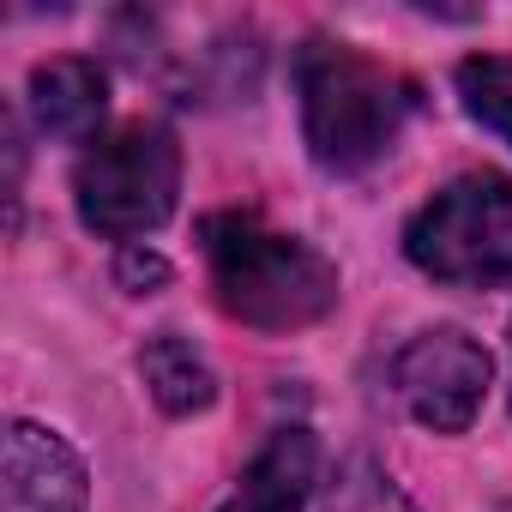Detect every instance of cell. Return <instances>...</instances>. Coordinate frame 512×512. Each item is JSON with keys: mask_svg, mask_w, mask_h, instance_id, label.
<instances>
[{"mask_svg": "<svg viewBox=\"0 0 512 512\" xmlns=\"http://www.w3.org/2000/svg\"><path fill=\"white\" fill-rule=\"evenodd\" d=\"M326 512H416V506H410V494L386 476V464H374V458H350V464L332 476Z\"/></svg>", "mask_w": 512, "mask_h": 512, "instance_id": "11", "label": "cell"}, {"mask_svg": "<svg viewBox=\"0 0 512 512\" xmlns=\"http://www.w3.org/2000/svg\"><path fill=\"white\" fill-rule=\"evenodd\" d=\"M314 464H320L314 434L308 428H278L260 446V458L247 464L241 488L217 512H302V500L314 488Z\"/></svg>", "mask_w": 512, "mask_h": 512, "instance_id": "8", "label": "cell"}, {"mask_svg": "<svg viewBox=\"0 0 512 512\" xmlns=\"http://www.w3.org/2000/svg\"><path fill=\"white\" fill-rule=\"evenodd\" d=\"M139 368H145L151 398H157L169 416H193V410H205V404L217 398V374H211V362H205L181 332H157V338L145 344Z\"/></svg>", "mask_w": 512, "mask_h": 512, "instance_id": "9", "label": "cell"}, {"mask_svg": "<svg viewBox=\"0 0 512 512\" xmlns=\"http://www.w3.org/2000/svg\"><path fill=\"white\" fill-rule=\"evenodd\" d=\"M296 97H302V133L320 169L356 175L374 157L392 151L404 121V85L380 61H368L350 43L314 37L296 55Z\"/></svg>", "mask_w": 512, "mask_h": 512, "instance_id": "2", "label": "cell"}, {"mask_svg": "<svg viewBox=\"0 0 512 512\" xmlns=\"http://www.w3.org/2000/svg\"><path fill=\"white\" fill-rule=\"evenodd\" d=\"M175 193H181V145L157 121L115 127L73 169L79 217H85V229H97L109 241H133V235L163 229L175 211Z\"/></svg>", "mask_w": 512, "mask_h": 512, "instance_id": "4", "label": "cell"}, {"mask_svg": "<svg viewBox=\"0 0 512 512\" xmlns=\"http://www.w3.org/2000/svg\"><path fill=\"white\" fill-rule=\"evenodd\" d=\"M103 109H109V79L97 61L61 55L31 73V115L49 139H91Z\"/></svg>", "mask_w": 512, "mask_h": 512, "instance_id": "7", "label": "cell"}, {"mask_svg": "<svg viewBox=\"0 0 512 512\" xmlns=\"http://www.w3.org/2000/svg\"><path fill=\"white\" fill-rule=\"evenodd\" d=\"M458 97L488 133L512 145V55H470L458 67Z\"/></svg>", "mask_w": 512, "mask_h": 512, "instance_id": "10", "label": "cell"}, {"mask_svg": "<svg viewBox=\"0 0 512 512\" xmlns=\"http://www.w3.org/2000/svg\"><path fill=\"white\" fill-rule=\"evenodd\" d=\"M488 374H494L488 350H482L476 338H464L458 326H440V332H422V338L398 356L392 386H398L404 410H410L422 428H434V434H464V428L476 422L482 398H488Z\"/></svg>", "mask_w": 512, "mask_h": 512, "instance_id": "5", "label": "cell"}, {"mask_svg": "<svg viewBox=\"0 0 512 512\" xmlns=\"http://www.w3.org/2000/svg\"><path fill=\"white\" fill-rule=\"evenodd\" d=\"M494 512H512V500H500V506H494Z\"/></svg>", "mask_w": 512, "mask_h": 512, "instance_id": "13", "label": "cell"}, {"mask_svg": "<svg viewBox=\"0 0 512 512\" xmlns=\"http://www.w3.org/2000/svg\"><path fill=\"white\" fill-rule=\"evenodd\" d=\"M7 494L19 512H85L91 476L55 428L13 422L7 428Z\"/></svg>", "mask_w": 512, "mask_h": 512, "instance_id": "6", "label": "cell"}, {"mask_svg": "<svg viewBox=\"0 0 512 512\" xmlns=\"http://www.w3.org/2000/svg\"><path fill=\"white\" fill-rule=\"evenodd\" d=\"M211 290L229 320L260 332H296L338 308V266L302 235H284L253 211L205 217Z\"/></svg>", "mask_w": 512, "mask_h": 512, "instance_id": "1", "label": "cell"}, {"mask_svg": "<svg viewBox=\"0 0 512 512\" xmlns=\"http://www.w3.org/2000/svg\"><path fill=\"white\" fill-rule=\"evenodd\" d=\"M410 266L464 284V290H494L512 284V181L494 169L446 181L404 229Z\"/></svg>", "mask_w": 512, "mask_h": 512, "instance_id": "3", "label": "cell"}, {"mask_svg": "<svg viewBox=\"0 0 512 512\" xmlns=\"http://www.w3.org/2000/svg\"><path fill=\"white\" fill-rule=\"evenodd\" d=\"M121 272H127V284H139V278H145V284H163V278H169L163 260H151V253H145V260H139V253H127V266H121Z\"/></svg>", "mask_w": 512, "mask_h": 512, "instance_id": "12", "label": "cell"}]
</instances>
